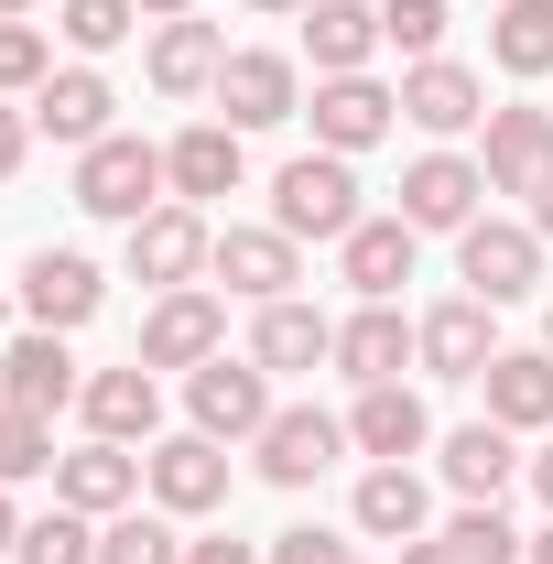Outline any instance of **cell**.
<instances>
[{"mask_svg":"<svg viewBox=\"0 0 553 564\" xmlns=\"http://www.w3.org/2000/svg\"><path fill=\"white\" fill-rule=\"evenodd\" d=\"M22 478H55V413L0 402V489H22Z\"/></svg>","mask_w":553,"mask_h":564,"instance_id":"e575fe53","label":"cell"},{"mask_svg":"<svg viewBox=\"0 0 553 564\" xmlns=\"http://www.w3.org/2000/svg\"><path fill=\"white\" fill-rule=\"evenodd\" d=\"M141 489H152V510H174V521H207V510H228V445L217 434H163V445H141Z\"/></svg>","mask_w":553,"mask_h":564,"instance_id":"3957f363","label":"cell"},{"mask_svg":"<svg viewBox=\"0 0 553 564\" xmlns=\"http://www.w3.org/2000/svg\"><path fill=\"white\" fill-rule=\"evenodd\" d=\"M76 207L109 217V228H141L152 207H174V174H163V152L141 131H109V141L76 152Z\"/></svg>","mask_w":553,"mask_h":564,"instance_id":"6da1fadb","label":"cell"},{"mask_svg":"<svg viewBox=\"0 0 553 564\" xmlns=\"http://www.w3.org/2000/svg\"><path fill=\"white\" fill-rule=\"evenodd\" d=\"M521 564H553V521H543V532H532V543H521Z\"/></svg>","mask_w":553,"mask_h":564,"instance_id":"7dc6e473","label":"cell"},{"mask_svg":"<svg viewBox=\"0 0 553 564\" xmlns=\"http://www.w3.org/2000/svg\"><path fill=\"white\" fill-rule=\"evenodd\" d=\"M22 109H33V131H44V141H66V152H87V141H109V131H120V120H109V109H120V87H109L98 66H55L44 87H33V98H22Z\"/></svg>","mask_w":553,"mask_h":564,"instance_id":"e0dca14e","label":"cell"},{"mask_svg":"<svg viewBox=\"0 0 553 564\" xmlns=\"http://www.w3.org/2000/svg\"><path fill=\"white\" fill-rule=\"evenodd\" d=\"M521 467H532V456H521L510 423H456V434H445V489L456 499H499Z\"/></svg>","mask_w":553,"mask_h":564,"instance_id":"f1b7e54d","label":"cell"},{"mask_svg":"<svg viewBox=\"0 0 553 564\" xmlns=\"http://www.w3.org/2000/svg\"><path fill=\"white\" fill-rule=\"evenodd\" d=\"M304 55H315V76H369V55H380V0H315L304 11Z\"/></svg>","mask_w":553,"mask_h":564,"instance_id":"f546056e","label":"cell"},{"mask_svg":"<svg viewBox=\"0 0 553 564\" xmlns=\"http://www.w3.org/2000/svg\"><path fill=\"white\" fill-rule=\"evenodd\" d=\"M55 76V44H44V22H0V98H33Z\"/></svg>","mask_w":553,"mask_h":564,"instance_id":"74e56055","label":"cell"},{"mask_svg":"<svg viewBox=\"0 0 553 564\" xmlns=\"http://www.w3.org/2000/svg\"><path fill=\"white\" fill-rule=\"evenodd\" d=\"M250 456H261V478H272V489H315V478L347 456V423L315 413V402H282V413L250 434Z\"/></svg>","mask_w":553,"mask_h":564,"instance_id":"30bf717a","label":"cell"},{"mask_svg":"<svg viewBox=\"0 0 553 564\" xmlns=\"http://www.w3.org/2000/svg\"><path fill=\"white\" fill-rule=\"evenodd\" d=\"M488 11H499V0H488Z\"/></svg>","mask_w":553,"mask_h":564,"instance_id":"816d5d0a","label":"cell"},{"mask_svg":"<svg viewBox=\"0 0 553 564\" xmlns=\"http://www.w3.org/2000/svg\"><path fill=\"white\" fill-rule=\"evenodd\" d=\"M185 413H196V434H217V445H250L282 402H272V369H261V358H207V369H185Z\"/></svg>","mask_w":553,"mask_h":564,"instance_id":"52a82bcc","label":"cell"},{"mask_svg":"<svg viewBox=\"0 0 553 564\" xmlns=\"http://www.w3.org/2000/svg\"><path fill=\"white\" fill-rule=\"evenodd\" d=\"M347 445H358L369 467H413L423 445H434V413H423V391H402V380L358 391V413H347Z\"/></svg>","mask_w":553,"mask_h":564,"instance_id":"44dd1931","label":"cell"},{"mask_svg":"<svg viewBox=\"0 0 553 564\" xmlns=\"http://www.w3.org/2000/svg\"><path fill=\"white\" fill-rule=\"evenodd\" d=\"M347 521H358L369 543H423V532H434V489H423L413 467H369V478L347 489Z\"/></svg>","mask_w":553,"mask_h":564,"instance_id":"4316f807","label":"cell"},{"mask_svg":"<svg viewBox=\"0 0 553 564\" xmlns=\"http://www.w3.org/2000/svg\"><path fill=\"white\" fill-rule=\"evenodd\" d=\"M250 358L272 369V380H293V369H337V315H315V304H261V326H250Z\"/></svg>","mask_w":553,"mask_h":564,"instance_id":"83f0119b","label":"cell"},{"mask_svg":"<svg viewBox=\"0 0 553 564\" xmlns=\"http://www.w3.org/2000/svg\"><path fill=\"white\" fill-rule=\"evenodd\" d=\"M141 66H152V87H163V98H217L228 33H217V22H196V11H185V22H152V55H141Z\"/></svg>","mask_w":553,"mask_h":564,"instance_id":"484cf974","label":"cell"},{"mask_svg":"<svg viewBox=\"0 0 553 564\" xmlns=\"http://www.w3.org/2000/svg\"><path fill=\"white\" fill-rule=\"evenodd\" d=\"M163 174H174V207H217V196H239V174H250V131L196 120V131L163 141Z\"/></svg>","mask_w":553,"mask_h":564,"instance_id":"9a60e30c","label":"cell"},{"mask_svg":"<svg viewBox=\"0 0 553 564\" xmlns=\"http://www.w3.org/2000/svg\"><path fill=\"white\" fill-rule=\"evenodd\" d=\"M22 152H33V109H0V185L22 174Z\"/></svg>","mask_w":553,"mask_h":564,"instance_id":"ab89813d","label":"cell"},{"mask_svg":"<svg viewBox=\"0 0 553 564\" xmlns=\"http://www.w3.org/2000/svg\"><path fill=\"white\" fill-rule=\"evenodd\" d=\"M207 282L239 293V304H282V293L304 282V239H282V228H217Z\"/></svg>","mask_w":553,"mask_h":564,"instance_id":"5bb4252c","label":"cell"},{"mask_svg":"<svg viewBox=\"0 0 553 564\" xmlns=\"http://www.w3.org/2000/svg\"><path fill=\"white\" fill-rule=\"evenodd\" d=\"M304 120H315V152H369V141L402 131V87H380V76H315V98H304Z\"/></svg>","mask_w":553,"mask_h":564,"instance_id":"9c48e42d","label":"cell"},{"mask_svg":"<svg viewBox=\"0 0 553 564\" xmlns=\"http://www.w3.org/2000/svg\"><path fill=\"white\" fill-rule=\"evenodd\" d=\"M55 499L87 510V521H120V510H141V456L109 445V434H87L76 456H55Z\"/></svg>","mask_w":553,"mask_h":564,"instance_id":"ffe728a7","label":"cell"},{"mask_svg":"<svg viewBox=\"0 0 553 564\" xmlns=\"http://www.w3.org/2000/svg\"><path fill=\"white\" fill-rule=\"evenodd\" d=\"M76 413H87V434H109V445H163V369H141V358L87 369Z\"/></svg>","mask_w":553,"mask_h":564,"instance_id":"7c38bea8","label":"cell"},{"mask_svg":"<svg viewBox=\"0 0 553 564\" xmlns=\"http://www.w3.org/2000/svg\"><path fill=\"white\" fill-rule=\"evenodd\" d=\"M402 564H456V554H445V543H434V532H423V543H402Z\"/></svg>","mask_w":553,"mask_h":564,"instance_id":"7bdbcfd3","label":"cell"},{"mask_svg":"<svg viewBox=\"0 0 553 564\" xmlns=\"http://www.w3.org/2000/svg\"><path fill=\"white\" fill-rule=\"evenodd\" d=\"M261 564H347V543L326 532V521H293V532H272V554Z\"/></svg>","mask_w":553,"mask_h":564,"instance_id":"f35d334b","label":"cell"},{"mask_svg":"<svg viewBox=\"0 0 553 564\" xmlns=\"http://www.w3.org/2000/svg\"><path fill=\"white\" fill-rule=\"evenodd\" d=\"M337 369L358 380V391H380V380L423 369V348H413V315H402V304H358V315L337 326Z\"/></svg>","mask_w":553,"mask_h":564,"instance_id":"603a6c76","label":"cell"},{"mask_svg":"<svg viewBox=\"0 0 553 564\" xmlns=\"http://www.w3.org/2000/svg\"><path fill=\"white\" fill-rule=\"evenodd\" d=\"M11 543H22V510H11V489H0V554H11Z\"/></svg>","mask_w":553,"mask_h":564,"instance_id":"f6af8a7d","label":"cell"},{"mask_svg":"<svg viewBox=\"0 0 553 564\" xmlns=\"http://www.w3.org/2000/svg\"><path fill=\"white\" fill-rule=\"evenodd\" d=\"M120 261H131V282H152V293H185V282H207L217 228H207V207H152L141 228H120Z\"/></svg>","mask_w":553,"mask_h":564,"instance_id":"5b68a950","label":"cell"},{"mask_svg":"<svg viewBox=\"0 0 553 564\" xmlns=\"http://www.w3.org/2000/svg\"><path fill=\"white\" fill-rule=\"evenodd\" d=\"M76 391H87V380H76V358H66L55 326H22V337L0 348V402H22V413H66Z\"/></svg>","mask_w":553,"mask_h":564,"instance_id":"7402d4cb","label":"cell"},{"mask_svg":"<svg viewBox=\"0 0 553 564\" xmlns=\"http://www.w3.org/2000/svg\"><path fill=\"white\" fill-rule=\"evenodd\" d=\"M445 11L456 0H380V44H402V66L445 55Z\"/></svg>","mask_w":553,"mask_h":564,"instance_id":"8d00e7d4","label":"cell"},{"mask_svg":"<svg viewBox=\"0 0 553 564\" xmlns=\"http://www.w3.org/2000/svg\"><path fill=\"white\" fill-rule=\"evenodd\" d=\"M22 11H33V0H0V22H22Z\"/></svg>","mask_w":553,"mask_h":564,"instance_id":"681fc988","label":"cell"},{"mask_svg":"<svg viewBox=\"0 0 553 564\" xmlns=\"http://www.w3.org/2000/svg\"><path fill=\"white\" fill-rule=\"evenodd\" d=\"M488 315L499 304H478V293H456V304H434V315H413V348L434 380H478L488 358H499V337H488Z\"/></svg>","mask_w":553,"mask_h":564,"instance_id":"cb8c5ba5","label":"cell"},{"mask_svg":"<svg viewBox=\"0 0 553 564\" xmlns=\"http://www.w3.org/2000/svg\"><path fill=\"white\" fill-rule=\"evenodd\" d=\"M456 282H467L478 304H521V293L543 282V228H532V217H478V228H456Z\"/></svg>","mask_w":553,"mask_h":564,"instance_id":"277c9868","label":"cell"},{"mask_svg":"<svg viewBox=\"0 0 553 564\" xmlns=\"http://www.w3.org/2000/svg\"><path fill=\"white\" fill-rule=\"evenodd\" d=\"M141 369H207L228 358V304H217L207 282H185V293H152V315H141Z\"/></svg>","mask_w":553,"mask_h":564,"instance_id":"ba28073f","label":"cell"},{"mask_svg":"<svg viewBox=\"0 0 553 564\" xmlns=\"http://www.w3.org/2000/svg\"><path fill=\"white\" fill-rule=\"evenodd\" d=\"M543 348H553V304H543Z\"/></svg>","mask_w":553,"mask_h":564,"instance_id":"f907efd6","label":"cell"},{"mask_svg":"<svg viewBox=\"0 0 553 564\" xmlns=\"http://www.w3.org/2000/svg\"><path fill=\"white\" fill-rule=\"evenodd\" d=\"M358 217L369 207H358V163L347 152H293L272 174V228L282 239H347Z\"/></svg>","mask_w":553,"mask_h":564,"instance_id":"7a4b0ae2","label":"cell"},{"mask_svg":"<svg viewBox=\"0 0 553 564\" xmlns=\"http://www.w3.org/2000/svg\"><path fill=\"white\" fill-rule=\"evenodd\" d=\"M98 564H185L174 510H120V521H98Z\"/></svg>","mask_w":553,"mask_h":564,"instance_id":"d6a6232c","label":"cell"},{"mask_svg":"<svg viewBox=\"0 0 553 564\" xmlns=\"http://www.w3.org/2000/svg\"><path fill=\"white\" fill-rule=\"evenodd\" d=\"M488 55H499V76H553V0H499Z\"/></svg>","mask_w":553,"mask_h":564,"instance_id":"4dcf8cb0","label":"cell"},{"mask_svg":"<svg viewBox=\"0 0 553 564\" xmlns=\"http://www.w3.org/2000/svg\"><path fill=\"white\" fill-rule=\"evenodd\" d=\"M250 11H272V22H304V11H315V0H250Z\"/></svg>","mask_w":553,"mask_h":564,"instance_id":"bcb514c9","label":"cell"},{"mask_svg":"<svg viewBox=\"0 0 553 564\" xmlns=\"http://www.w3.org/2000/svg\"><path fill=\"white\" fill-rule=\"evenodd\" d=\"M413 250H423V228L391 207V217H358V228L337 239V272H347V293H358V304H391V293L413 282Z\"/></svg>","mask_w":553,"mask_h":564,"instance_id":"ac0fdd59","label":"cell"},{"mask_svg":"<svg viewBox=\"0 0 553 564\" xmlns=\"http://www.w3.org/2000/svg\"><path fill=\"white\" fill-rule=\"evenodd\" d=\"M55 33H66L76 55H109V44L141 33V0H55Z\"/></svg>","mask_w":553,"mask_h":564,"instance_id":"d590c367","label":"cell"},{"mask_svg":"<svg viewBox=\"0 0 553 564\" xmlns=\"http://www.w3.org/2000/svg\"><path fill=\"white\" fill-rule=\"evenodd\" d=\"M532 228H543V250H553V185H543V196H532Z\"/></svg>","mask_w":553,"mask_h":564,"instance_id":"c3c4849f","label":"cell"},{"mask_svg":"<svg viewBox=\"0 0 553 564\" xmlns=\"http://www.w3.org/2000/svg\"><path fill=\"white\" fill-rule=\"evenodd\" d=\"M98 304H109V272H98L87 250H33V261H22V315H33V326L76 337Z\"/></svg>","mask_w":553,"mask_h":564,"instance_id":"2e32d148","label":"cell"},{"mask_svg":"<svg viewBox=\"0 0 553 564\" xmlns=\"http://www.w3.org/2000/svg\"><path fill=\"white\" fill-rule=\"evenodd\" d=\"M434 543H445L456 564H521L532 532H510V521H499V499H456V521H445Z\"/></svg>","mask_w":553,"mask_h":564,"instance_id":"1f68e13d","label":"cell"},{"mask_svg":"<svg viewBox=\"0 0 553 564\" xmlns=\"http://www.w3.org/2000/svg\"><path fill=\"white\" fill-rule=\"evenodd\" d=\"M185 564H261L250 543H228V532H207V543H185Z\"/></svg>","mask_w":553,"mask_h":564,"instance_id":"60d3db41","label":"cell"},{"mask_svg":"<svg viewBox=\"0 0 553 564\" xmlns=\"http://www.w3.org/2000/svg\"><path fill=\"white\" fill-rule=\"evenodd\" d=\"M478 196H488V174L467 163V152H445V141L402 174V217H413L423 239H434V228H445V239H456V228H478Z\"/></svg>","mask_w":553,"mask_h":564,"instance_id":"d6986e66","label":"cell"},{"mask_svg":"<svg viewBox=\"0 0 553 564\" xmlns=\"http://www.w3.org/2000/svg\"><path fill=\"white\" fill-rule=\"evenodd\" d=\"M347 564H358V554H347Z\"/></svg>","mask_w":553,"mask_h":564,"instance_id":"f5cc1de1","label":"cell"},{"mask_svg":"<svg viewBox=\"0 0 553 564\" xmlns=\"http://www.w3.org/2000/svg\"><path fill=\"white\" fill-rule=\"evenodd\" d=\"M402 120H413L423 141L488 131V76L456 66V55H423V66H402Z\"/></svg>","mask_w":553,"mask_h":564,"instance_id":"8fae6325","label":"cell"},{"mask_svg":"<svg viewBox=\"0 0 553 564\" xmlns=\"http://www.w3.org/2000/svg\"><path fill=\"white\" fill-rule=\"evenodd\" d=\"M488 391V423H510V434H553V348H499L478 369Z\"/></svg>","mask_w":553,"mask_h":564,"instance_id":"d4e9b609","label":"cell"},{"mask_svg":"<svg viewBox=\"0 0 553 564\" xmlns=\"http://www.w3.org/2000/svg\"><path fill=\"white\" fill-rule=\"evenodd\" d=\"M185 11H196V0H141V22H185Z\"/></svg>","mask_w":553,"mask_h":564,"instance_id":"ee69618b","label":"cell"},{"mask_svg":"<svg viewBox=\"0 0 553 564\" xmlns=\"http://www.w3.org/2000/svg\"><path fill=\"white\" fill-rule=\"evenodd\" d=\"M521 478H532V499H543V510H553V434H543V456H532Z\"/></svg>","mask_w":553,"mask_h":564,"instance_id":"b9f144b4","label":"cell"},{"mask_svg":"<svg viewBox=\"0 0 553 564\" xmlns=\"http://www.w3.org/2000/svg\"><path fill=\"white\" fill-rule=\"evenodd\" d=\"M11 564H98V521L55 499L44 521H22V543H11Z\"/></svg>","mask_w":553,"mask_h":564,"instance_id":"836d02e7","label":"cell"},{"mask_svg":"<svg viewBox=\"0 0 553 564\" xmlns=\"http://www.w3.org/2000/svg\"><path fill=\"white\" fill-rule=\"evenodd\" d=\"M478 174H488V196H543V185H553V109H532V98L488 109Z\"/></svg>","mask_w":553,"mask_h":564,"instance_id":"4fadbf2b","label":"cell"},{"mask_svg":"<svg viewBox=\"0 0 553 564\" xmlns=\"http://www.w3.org/2000/svg\"><path fill=\"white\" fill-rule=\"evenodd\" d=\"M217 109H228V131H282V120H304V66L272 55V44H228Z\"/></svg>","mask_w":553,"mask_h":564,"instance_id":"8992f818","label":"cell"}]
</instances>
